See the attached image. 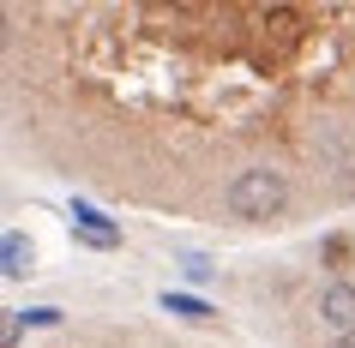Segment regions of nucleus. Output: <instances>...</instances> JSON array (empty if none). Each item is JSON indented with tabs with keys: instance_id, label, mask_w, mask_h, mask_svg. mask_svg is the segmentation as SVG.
<instances>
[{
	"instance_id": "nucleus-1",
	"label": "nucleus",
	"mask_w": 355,
	"mask_h": 348,
	"mask_svg": "<svg viewBox=\"0 0 355 348\" xmlns=\"http://www.w3.org/2000/svg\"><path fill=\"white\" fill-rule=\"evenodd\" d=\"M283 204H289V174L271 168V163L241 168V174L223 186V210H229L235 222H271Z\"/></svg>"
},
{
	"instance_id": "nucleus-2",
	"label": "nucleus",
	"mask_w": 355,
	"mask_h": 348,
	"mask_svg": "<svg viewBox=\"0 0 355 348\" xmlns=\"http://www.w3.org/2000/svg\"><path fill=\"white\" fill-rule=\"evenodd\" d=\"M313 312H319V324L331 330V336H349L355 330V282H325L313 294Z\"/></svg>"
},
{
	"instance_id": "nucleus-3",
	"label": "nucleus",
	"mask_w": 355,
	"mask_h": 348,
	"mask_svg": "<svg viewBox=\"0 0 355 348\" xmlns=\"http://www.w3.org/2000/svg\"><path fill=\"white\" fill-rule=\"evenodd\" d=\"M163 306L181 312V318H211V306H205V300H193V294H163Z\"/></svg>"
},
{
	"instance_id": "nucleus-4",
	"label": "nucleus",
	"mask_w": 355,
	"mask_h": 348,
	"mask_svg": "<svg viewBox=\"0 0 355 348\" xmlns=\"http://www.w3.org/2000/svg\"><path fill=\"white\" fill-rule=\"evenodd\" d=\"M24 271H31V246L12 235V240H6V276H24Z\"/></svg>"
},
{
	"instance_id": "nucleus-5",
	"label": "nucleus",
	"mask_w": 355,
	"mask_h": 348,
	"mask_svg": "<svg viewBox=\"0 0 355 348\" xmlns=\"http://www.w3.org/2000/svg\"><path fill=\"white\" fill-rule=\"evenodd\" d=\"M181 264H187L193 282H211V264H205V258H181Z\"/></svg>"
},
{
	"instance_id": "nucleus-6",
	"label": "nucleus",
	"mask_w": 355,
	"mask_h": 348,
	"mask_svg": "<svg viewBox=\"0 0 355 348\" xmlns=\"http://www.w3.org/2000/svg\"><path fill=\"white\" fill-rule=\"evenodd\" d=\"M331 348H355V330H349V336H331Z\"/></svg>"
}]
</instances>
